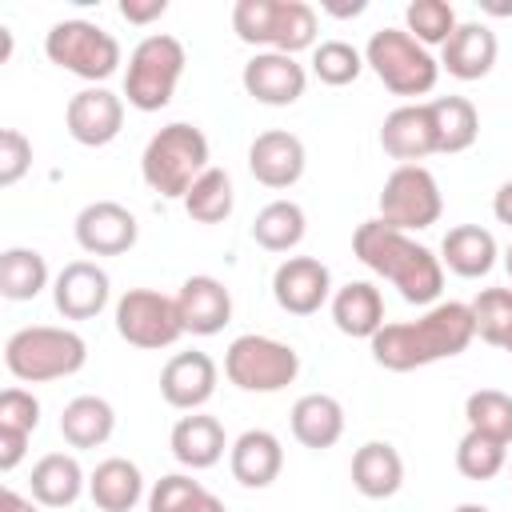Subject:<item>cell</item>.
Here are the masks:
<instances>
[{"label": "cell", "mask_w": 512, "mask_h": 512, "mask_svg": "<svg viewBox=\"0 0 512 512\" xmlns=\"http://www.w3.org/2000/svg\"><path fill=\"white\" fill-rule=\"evenodd\" d=\"M468 308H472L476 336L492 348H504L512 336V288H484Z\"/></svg>", "instance_id": "74e56055"}, {"label": "cell", "mask_w": 512, "mask_h": 512, "mask_svg": "<svg viewBox=\"0 0 512 512\" xmlns=\"http://www.w3.org/2000/svg\"><path fill=\"white\" fill-rule=\"evenodd\" d=\"M216 360L208 352H176L164 368H160V396L168 408L180 412H200L212 392H216Z\"/></svg>", "instance_id": "ac0fdd59"}, {"label": "cell", "mask_w": 512, "mask_h": 512, "mask_svg": "<svg viewBox=\"0 0 512 512\" xmlns=\"http://www.w3.org/2000/svg\"><path fill=\"white\" fill-rule=\"evenodd\" d=\"M224 376L240 392H280L300 376V356L284 340L244 332L224 352Z\"/></svg>", "instance_id": "9c48e42d"}, {"label": "cell", "mask_w": 512, "mask_h": 512, "mask_svg": "<svg viewBox=\"0 0 512 512\" xmlns=\"http://www.w3.org/2000/svg\"><path fill=\"white\" fill-rule=\"evenodd\" d=\"M0 512H36V504H32V500H24L20 492L4 488V496H0Z\"/></svg>", "instance_id": "bcb514c9"}, {"label": "cell", "mask_w": 512, "mask_h": 512, "mask_svg": "<svg viewBox=\"0 0 512 512\" xmlns=\"http://www.w3.org/2000/svg\"><path fill=\"white\" fill-rule=\"evenodd\" d=\"M72 232H76V244L88 256H124L136 244L140 224H136V216L124 204H116V200H92V204H84L76 212Z\"/></svg>", "instance_id": "9a60e30c"}, {"label": "cell", "mask_w": 512, "mask_h": 512, "mask_svg": "<svg viewBox=\"0 0 512 512\" xmlns=\"http://www.w3.org/2000/svg\"><path fill=\"white\" fill-rule=\"evenodd\" d=\"M364 64L396 96H428L440 80V60L404 28H376L364 48Z\"/></svg>", "instance_id": "52a82bcc"}, {"label": "cell", "mask_w": 512, "mask_h": 512, "mask_svg": "<svg viewBox=\"0 0 512 512\" xmlns=\"http://www.w3.org/2000/svg\"><path fill=\"white\" fill-rule=\"evenodd\" d=\"M168 448H172V456H176L184 468L204 472V468L220 464L224 448H232V444H228L224 424H220L216 416H208V412H188V416H180V420L172 424Z\"/></svg>", "instance_id": "7402d4cb"}, {"label": "cell", "mask_w": 512, "mask_h": 512, "mask_svg": "<svg viewBox=\"0 0 512 512\" xmlns=\"http://www.w3.org/2000/svg\"><path fill=\"white\" fill-rule=\"evenodd\" d=\"M404 484V460L388 440H368L352 452V488L368 500H388Z\"/></svg>", "instance_id": "4316f807"}, {"label": "cell", "mask_w": 512, "mask_h": 512, "mask_svg": "<svg viewBox=\"0 0 512 512\" xmlns=\"http://www.w3.org/2000/svg\"><path fill=\"white\" fill-rule=\"evenodd\" d=\"M496 52H500L496 32L488 24L468 20V24H456V32L448 36L440 68L448 76H456V80H484L492 72V64H496Z\"/></svg>", "instance_id": "603a6c76"}, {"label": "cell", "mask_w": 512, "mask_h": 512, "mask_svg": "<svg viewBox=\"0 0 512 512\" xmlns=\"http://www.w3.org/2000/svg\"><path fill=\"white\" fill-rule=\"evenodd\" d=\"M40 424V400L28 388H4L0 392V428L32 436Z\"/></svg>", "instance_id": "60d3db41"}, {"label": "cell", "mask_w": 512, "mask_h": 512, "mask_svg": "<svg viewBox=\"0 0 512 512\" xmlns=\"http://www.w3.org/2000/svg\"><path fill=\"white\" fill-rule=\"evenodd\" d=\"M48 288V260L36 248H4L0 252V296L4 300H36Z\"/></svg>", "instance_id": "d6a6232c"}, {"label": "cell", "mask_w": 512, "mask_h": 512, "mask_svg": "<svg viewBox=\"0 0 512 512\" xmlns=\"http://www.w3.org/2000/svg\"><path fill=\"white\" fill-rule=\"evenodd\" d=\"M492 216H496L500 224H508V228H512V180H504V184L496 188V200H492Z\"/></svg>", "instance_id": "f6af8a7d"}, {"label": "cell", "mask_w": 512, "mask_h": 512, "mask_svg": "<svg viewBox=\"0 0 512 512\" xmlns=\"http://www.w3.org/2000/svg\"><path fill=\"white\" fill-rule=\"evenodd\" d=\"M456 8L448 4V0H412L408 8H404V32L416 40V44H424V48H432V44H448V36L456 32Z\"/></svg>", "instance_id": "d590c367"}, {"label": "cell", "mask_w": 512, "mask_h": 512, "mask_svg": "<svg viewBox=\"0 0 512 512\" xmlns=\"http://www.w3.org/2000/svg\"><path fill=\"white\" fill-rule=\"evenodd\" d=\"M464 420L472 432H484L500 444H512V396L500 388H476L464 400Z\"/></svg>", "instance_id": "e575fe53"}, {"label": "cell", "mask_w": 512, "mask_h": 512, "mask_svg": "<svg viewBox=\"0 0 512 512\" xmlns=\"http://www.w3.org/2000/svg\"><path fill=\"white\" fill-rule=\"evenodd\" d=\"M168 12V0H120V16L128 24H152Z\"/></svg>", "instance_id": "7bdbcfd3"}, {"label": "cell", "mask_w": 512, "mask_h": 512, "mask_svg": "<svg viewBox=\"0 0 512 512\" xmlns=\"http://www.w3.org/2000/svg\"><path fill=\"white\" fill-rule=\"evenodd\" d=\"M176 312L184 332L192 336H216L232 320V292L216 276H188L176 292Z\"/></svg>", "instance_id": "ffe728a7"}, {"label": "cell", "mask_w": 512, "mask_h": 512, "mask_svg": "<svg viewBox=\"0 0 512 512\" xmlns=\"http://www.w3.org/2000/svg\"><path fill=\"white\" fill-rule=\"evenodd\" d=\"M188 512H224V500H220V496H212V492H204Z\"/></svg>", "instance_id": "7dc6e473"}, {"label": "cell", "mask_w": 512, "mask_h": 512, "mask_svg": "<svg viewBox=\"0 0 512 512\" xmlns=\"http://www.w3.org/2000/svg\"><path fill=\"white\" fill-rule=\"evenodd\" d=\"M88 360V344L72 328H52V324H32L8 336L4 344V368L20 384H48L76 376Z\"/></svg>", "instance_id": "277c9868"}, {"label": "cell", "mask_w": 512, "mask_h": 512, "mask_svg": "<svg viewBox=\"0 0 512 512\" xmlns=\"http://www.w3.org/2000/svg\"><path fill=\"white\" fill-rule=\"evenodd\" d=\"M288 424H292V436L304 448L324 452L344 436V404L336 396H328V392H308V396H300L292 404Z\"/></svg>", "instance_id": "484cf974"}, {"label": "cell", "mask_w": 512, "mask_h": 512, "mask_svg": "<svg viewBox=\"0 0 512 512\" xmlns=\"http://www.w3.org/2000/svg\"><path fill=\"white\" fill-rule=\"evenodd\" d=\"M236 192H232V176L224 168H208L188 192H184V212L196 224H220L232 216Z\"/></svg>", "instance_id": "836d02e7"}, {"label": "cell", "mask_w": 512, "mask_h": 512, "mask_svg": "<svg viewBox=\"0 0 512 512\" xmlns=\"http://www.w3.org/2000/svg\"><path fill=\"white\" fill-rule=\"evenodd\" d=\"M116 432V412L104 396H76L60 412V436L72 448H100Z\"/></svg>", "instance_id": "4dcf8cb0"}, {"label": "cell", "mask_w": 512, "mask_h": 512, "mask_svg": "<svg viewBox=\"0 0 512 512\" xmlns=\"http://www.w3.org/2000/svg\"><path fill=\"white\" fill-rule=\"evenodd\" d=\"M112 284L96 260H72L52 280V304L64 320H92L108 308Z\"/></svg>", "instance_id": "2e32d148"}, {"label": "cell", "mask_w": 512, "mask_h": 512, "mask_svg": "<svg viewBox=\"0 0 512 512\" xmlns=\"http://www.w3.org/2000/svg\"><path fill=\"white\" fill-rule=\"evenodd\" d=\"M504 464H508V444H500V440H492L484 432H472V428L460 436V444H456V468H460V476H468V480H492V476L504 472Z\"/></svg>", "instance_id": "8d00e7d4"}, {"label": "cell", "mask_w": 512, "mask_h": 512, "mask_svg": "<svg viewBox=\"0 0 512 512\" xmlns=\"http://www.w3.org/2000/svg\"><path fill=\"white\" fill-rule=\"evenodd\" d=\"M380 148L400 164H416V160L432 156L436 152V124H432L428 100L392 108L380 124Z\"/></svg>", "instance_id": "d6986e66"}, {"label": "cell", "mask_w": 512, "mask_h": 512, "mask_svg": "<svg viewBox=\"0 0 512 512\" xmlns=\"http://www.w3.org/2000/svg\"><path fill=\"white\" fill-rule=\"evenodd\" d=\"M24 452H28V436L0 428V472H12L24 460Z\"/></svg>", "instance_id": "ee69618b"}, {"label": "cell", "mask_w": 512, "mask_h": 512, "mask_svg": "<svg viewBox=\"0 0 512 512\" xmlns=\"http://www.w3.org/2000/svg\"><path fill=\"white\" fill-rule=\"evenodd\" d=\"M476 340V324H472V308L460 300L448 304H432L420 320H404V324H384L368 348L372 360L388 372H412L436 360H452L460 356L468 344Z\"/></svg>", "instance_id": "6da1fadb"}, {"label": "cell", "mask_w": 512, "mask_h": 512, "mask_svg": "<svg viewBox=\"0 0 512 512\" xmlns=\"http://www.w3.org/2000/svg\"><path fill=\"white\" fill-rule=\"evenodd\" d=\"M208 136L196 124L172 120L164 124L140 156V176L152 192L168 196V200H184V192L208 172Z\"/></svg>", "instance_id": "3957f363"}, {"label": "cell", "mask_w": 512, "mask_h": 512, "mask_svg": "<svg viewBox=\"0 0 512 512\" xmlns=\"http://www.w3.org/2000/svg\"><path fill=\"white\" fill-rule=\"evenodd\" d=\"M44 56L56 68L88 80L92 88L104 84L120 68V44H116V36L104 32L92 20H56L48 28V36H44Z\"/></svg>", "instance_id": "ba28073f"}, {"label": "cell", "mask_w": 512, "mask_h": 512, "mask_svg": "<svg viewBox=\"0 0 512 512\" xmlns=\"http://www.w3.org/2000/svg\"><path fill=\"white\" fill-rule=\"evenodd\" d=\"M228 468L244 488H268L284 468V444L268 428H248L228 448Z\"/></svg>", "instance_id": "44dd1931"}, {"label": "cell", "mask_w": 512, "mask_h": 512, "mask_svg": "<svg viewBox=\"0 0 512 512\" xmlns=\"http://www.w3.org/2000/svg\"><path fill=\"white\" fill-rule=\"evenodd\" d=\"M272 296L288 316H312L332 300V272L316 256H288L272 272Z\"/></svg>", "instance_id": "4fadbf2b"}, {"label": "cell", "mask_w": 512, "mask_h": 512, "mask_svg": "<svg viewBox=\"0 0 512 512\" xmlns=\"http://www.w3.org/2000/svg\"><path fill=\"white\" fill-rule=\"evenodd\" d=\"M364 72V52L348 40H320L312 48V76L328 88H344Z\"/></svg>", "instance_id": "f35d334b"}, {"label": "cell", "mask_w": 512, "mask_h": 512, "mask_svg": "<svg viewBox=\"0 0 512 512\" xmlns=\"http://www.w3.org/2000/svg\"><path fill=\"white\" fill-rule=\"evenodd\" d=\"M232 32L264 52H304L316 48V12L304 0H236Z\"/></svg>", "instance_id": "5b68a950"}, {"label": "cell", "mask_w": 512, "mask_h": 512, "mask_svg": "<svg viewBox=\"0 0 512 512\" xmlns=\"http://www.w3.org/2000/svg\"><path fill=\"white\" fill-rule=\"evenodd\" d=\"M444 212V196L436 176L424 164H396L380 188V220L396 232L432 228Z\"/></svg>", "instance_id": "30bf717a"}, {"label": "cell", "mask_w": 512, "mask_h": 512, "mask_svg": "<svg viewBox=\"0 0 512 512\" xmlns=\"http://www.w3.org/2000/svg\"><path fill=\"white\" fill-rule=\"evenodd\" d=\"M184 44L168 32H152L144 36L132 52H128V68H124V100L136 112H160L172 104L176 84L184 76Z\"/></svg>", "instance_id": "8992f818"}, {"label": "cell", "mask_w": 512, "mask_h": 512, "mask_svg": "<svg viewBox=\"0 0 512 512\" xmlns=\"http://www.w3.org/2000/svg\"><path fill=\"white\" fill-rule=\"evenodd\" d=\"M504 268H508V276H512V240H508V248H504Z\"/></svg>", "instance_id": "f907efd6"}, {"label": "cell", "mask_w": 512, "mask_h": 512, "mask_svg": "<svg viewBox=\"0 0 512 512\" xmlns=\"http://www.w3.org/2000/svg\"><path fill=\"white\" fill-rule=\"evenodd\" d=\"M28 484H32V500L36 504H44V508H68V504L80 500V492H84L88 480H84V468H80L76 456L48 452V456H40L32 464Z\"/></svg>", "instance_id": "83f0119b"}, {"label": "cell", "mask_w": 512, "mask_h": 512, "mask_svg": "<svg viewBox=\"0 0 512 512\" xmlns=\"http://www.w3.org/2000/svg\"><path fill=\"white\" fill-rule=\"evenodd\" d=\"M332 324L352 340H372L384 328V296L368 280H348L332 292Z\"/></svg>", "instance_id": "d4e9b609"}, {"label": "cell", "mask_w": 512, "mask_h": 512, "mask_svg": "<svg viewBox=\"0 0 512 512\" xmlns=\"http://www.w3.org/2000/svg\"><path fill=\"white\" fill-rule=\"evenodd\" d=\"M452 512H492V508H484V504H456Z\"/></svg>", "instance_id": "681fc988"}, {"label": "cell", "mask_w": 512, "mask_h": 512, "mask_svg": "<svg viewBox=\"0 0 512 512\" xmlns=\"http://www.w3.org/2000/svg\"><path fill=\"white\" fill-rule=\"evenodd\" d=\"M304 164H308V152H304V140L296 132H284V128H268L252 140L248 148V172L256 176V184L264 188H292L300 176H304Z\"/></svg>", "instance_id": "e0dca14e"}, {"label": "cell", "mask_w": 512, "mask_h": 512, "mask_svg": "<svg viewBox=\"0 0 512 512\" xmlns=\"http://www.w3.org/2000/svg\"><path fill=\"white\" fill-rule=\"evenodd\" d=\"M64 128H68V136H72L76 144H84V148H104V144H112V140L120 136V128H124V96L108 92L104 84L80 88V92L68 100V108H64Z\"/></svg>", "instance_id": "7c38bea8"}, {"label": "cell", "mask_w": 512, "mask_h": 512, "mask_svg": "<svg viewBox=\"0 0 512 512\" xmlns=\"http://www.w3.org/2000/svg\"><path fill=\"white\" fill-rule=\"evenodd\" d=\"M324 8H328L332 16H360V12H364V4H360V0H356V4H324Z\"/></svg>", "instance_id": "c3c4849f"}, {"label": "cell", "mask_w": 512, "mask_h": 512, "mask_svg": "<svg viewBox=\"0 0 512 512\" xmlns=\"http://www.w3.org/2000/svg\"><path fill=\"white\" fill-rule=\"evenodd\" d=\"M116 332L132 348H148V352L172 348L184 336L176 296H164L156 288H128L116 300Z\"/></svg>", "instance_id": "8fae6325"}, {"label": "cell", "mask_w": 512, "mask_h": 512, "mask_svg": "<svg viewBox=\"0 0 512 512\" xmlns=\"http://www.w3.org/2000/svg\"><path fill=\"white\" fill-rule=\"evenodd\" d=\"M32 168V140L20 128L0 132V188L20 184V176Z\"/></svg>", "instance_id": "b9f144b4"}, {"label": "cell", "mask_w": 512, "mask_h": 512, "mask_svg": "<svg viewBox=\"0 0 512 512\" xmlns=\"http://www.w3.org/2000/svg\"><path fill=\"white\" fill-rule=\"evenodd\" d=\"M428 112L436 124V152L456 156V152H468L476 144L480 112L468 96H436V100H428Z\"/></svg>", "instance_id": "f546056e"}, {"label": "cell", "mask_w": 512, "mask_h": 512, "mask_svg": "<svg viewBox=\"0 0 512 512\" xmlns=\"http://www.w3.org/2000/svg\"><path fill=\"white\" fill-rule=\"evenodd\" d=\"M88 496L100 512H132L144 496V476L132 460L124 456H108L92 468L88 476Z\"/></svg>", "instance_id": "f1b7e54d"}, {"label": "cell", "mask_w": 512, "mask_h": 512, "mask_svg": "<svg viewBox=\"0 0 512 512\" xmlns=\"http://www.w3.org/2000/svg\"><path fill=\"white\" fill-rule=\"evenodd\" d=\"M504 352H508V356H512V336H508V344H504Z\"/></svg>", "instance_id": "816d5d0a"}, {"label": "cell", "mask_w": 512, "mask_h": 512, "mask_svg": "<svg viewBox=\"0 0 512 512\" xmlns=\"http://www.w3.org/2000/svg\"><path fill=\"white\" fill-rule=\"evenodd\" d=\"M308 232V216L296 200H272L252 220V240L264 252H292Z\"/></svg>", "instance_id": "1f68e13d"}, {"label": "cell", "mask_w": 512, "mask_h": 512, "mask_svg": "<svg viewBox=\"0 0 512 512\" xmlns=\"http://www.w3.org/2000/svg\"><path fill=\"white\" fill-rule=\"evenodd\" d=\"M240 84L244 92L256 100V104H268V108H288L304 96L308 88V72L296 56L288 52H256L244 72H240Z\"/></svg>", "instance_id": "5bb4252c"}, {"label": "cell", "mask_w": 512, "mask_h": 512, "mask_svg": "<svg viewBox=\"0 0 512 512\" xmlns=\"http://www.w3.org/2000/svg\"><path fill=\"white\" fill-rule=\"evenodd\" d=\"M208 488L184 472H172V476H160L148 492V512H188Z\"/></svg>", "instance_id": "ab89813d"}, {"label": "cell", "mask_w": 512, "mask_h": 512, "mask_svg": "<svg viewBox=\"0 0 512 512\" xmlns=\"http://www.w3.org/2000/svg\"><path fill=\"white\" fill-rule=\"evenodd\" d=\"M496 256H500L496 236H492L488 228H480V224H456V228H448L444 240H440V264H444L448 272L464 276V280L488 276V272L496 268Z\"/></svg>", "instance_id": "cb8c5ba5"}, {"label": "cell", "mask_w": 512, "mask_h": 512, "mask_svg": "<svg viewBox=\"0 0 512 512\" xmlns=\"http://www.w3.org/2000/svg\"><path fill=\"white\" fill-rule=\"evenodd\" d=\"M352 252L364 268L384 276L408 304H432L444 288V264L432 248L416 244L408 232L388 228L380 216L352 232Z\"/></svg>", "instance_id": "7a4b0ae2"}]
</instances>
